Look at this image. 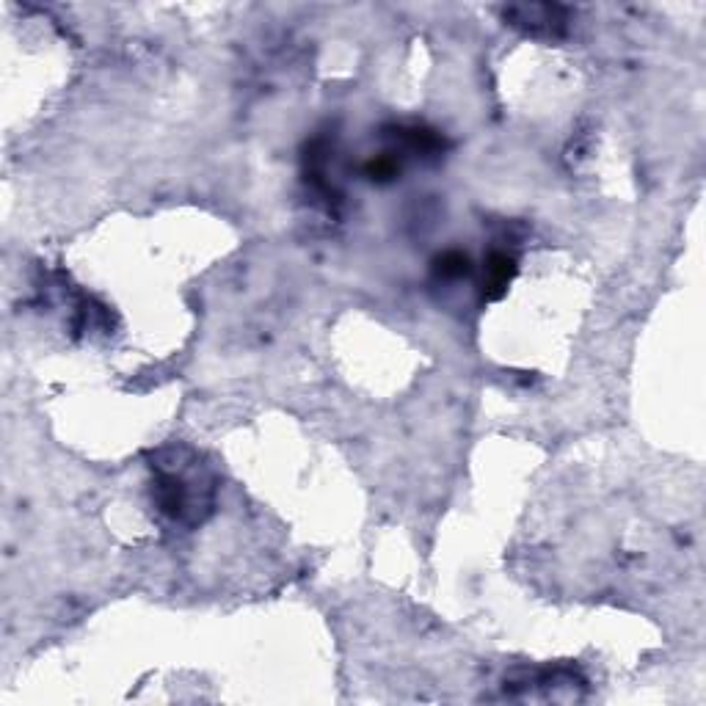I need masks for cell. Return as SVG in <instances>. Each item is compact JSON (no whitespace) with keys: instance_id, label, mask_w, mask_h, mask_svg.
<instances>
[{"instance_id":"1","label":"cell","mask_w":706,"mask_h":706,"mask_svg":"<svg viewBox=\"0 0 706 706\" xmlns=\"http://www.w3.org/2000/svg\"><path fill=\"white\" fill-rule=\"evenodd\" d=\"M505 17H511L516 25L533 28V31H549L555 34L560 25L566 23L563 9L560 6H549V3H536V6H511Z\"/></svg>"}]
</instances>
